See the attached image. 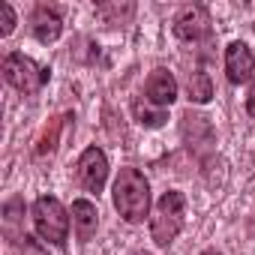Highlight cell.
<instances>
[{"label":"cell","instance_id":"cell-1","mask_svg":"<svg viewBox=\"0 0 255 255\" xmlns=\"http://www.w3.org/2000/svg\"><path fill=\"white\" fill-rule=\"evenodd\" d=\"M111 201H114V210L120 213V219H126L129 225H138L150 216V183L147 177L126 165L117 171L114 177V186H111Z\"/></svg>","mask_w":255,"mask_h":255},{"label":"cell","instance_id":"cell-2","mask_svg":"<svg viewBox=\"0 0 255 255\" xmlns=\"http://www.w3.org/2000/svg\"><path fill=\"white\" fill-rule=\"evenodd\" d=\"M186 222V198L177 189H168L159 195L156 210L150 216V237L156 246H171L177 240V234L183 231Z\"/></svg>","mask_w":255,"mask_h":255},{"label":"cell","instance_id":"cell-3","mask_svg":"<svg viewBox=\"0 0 255 255\" xmlns=\"http://www.w3.org/2000/svg\"><path fill=\"white\" fill-rule=\"evenodd\" d=\"M33 228L39 234V240L51 243V246H63L69 237V210L60 204V198L54 195H39L33 201Z\"/></svg>","mask_w":255,"mask_h":255},{"label":"cell","instance_id":"cell-4","mask_svg":"<svg viewBox=\"0 0 255 255\" xmlns=\"http://www.w3.org/2000/svg\"><path fill=\"white\" fill-rule=\"evenodd\" d=\"M51 78V69L48 66H39L33 57L21 54V51H9L3 57V81L9 87H15L18 93L30 96V93H39Z\"/></svg>","mask_w":255,"mask_h":255},{"label":"cell","instance_id":"cell-5","mask_svg":"<svg viewBox=\"0 0 255 255\" xmlns=\"http://www.w3.org/2000/svg\"><path fill=\"white\" fill-rule=\"evenodd\" d=\"M174 36L180 42H204L213 36V21H210V12L207 6L201 3H186L177 15H174V24H171Z\"/></svg>","mask_w":255,"mask_h":255},{"label":"cell","instance_id":"cell-6","mask_svg":"<svg viewBox=\"0 0 255 255\" xmlns=\"http://www.w3.org/2000/svg\"><path fill=\"white\" fill-rule=\"evenodd\" d=\"M75 177H78V183L87 189V192H102V186H105V180H108V156L93 144V147H87L81 156H78V162H75Z\"/></svg>","mask_w":255,"mask_h":255},{"label":"cell","instance_id":"cell-7","mask_svg":"<svg viewBox=\"0 0 255 255\" xmlns=\"http://www.w3.org/2000/svg\"><path fill=\"white\" fill-rule=\"evenodd\" d=\"M225 78L231 84H246V81L255 78V54L240 39H234L225 48Z\"/></svg>","mask_w":255,"mask_h":255},{"label":"cell","instance_id":"cell-8","mask_svg":"<svg viewBox=\"0 0 255 255\" xmlns=\"http://www.w3.org/2000/svg\"><path fill=\"white\" fill-rule=\"evenodd\" d=\"M30 33H33V39L42 42V45L57 42L60 33H63V18H60V12H57L54 6H48V3H36V9H33V15H30Z\"/></svg>","mask_w":255,"mask_h":255},{"label":"cell","instance_id":"cell-9","mask_svg":"<svg viewBox=\"0 0 255 255\" xmlns=\"http://www.w3.org/2000/svg\"><path fill=\"white\" fill-rule=\"evenodd\" d=\"M144 99L156 108H168L177 99V78L168 69H153L144 84Z\"/></svg>","mask_w":255,"mask_h":255},{"label":"cell","instance_id":"cell-10","mask_svg":"<svg viewBox=\"0 0 255 255\" xmlns=\"http://www.w3.org/2000/svg\"><path fill=\"white\" fill-rule=\"evenodd\" d=\"M72 228H75V237L81 243H87L96 234V228H99V210H96L93 201H87V198H75L72 201Z\"/></svg>","mask_w":255,"mask_h":255},{"label":"cell","instance_id":"cell-11","mask_svg":"<svg viewBox=\"0 0 255 255\" xmlns=\"http://www.w3.org/2000/svg\"><path fill=\"white\" fill-rule=\"evenodd\" d=\"M186 96L195 105H207L213 99V81H210V75L204 69H192L186 75Z\"/></svg>","mask_w":255,"mask_h":255},{"label":"cell","instance_id":"cell-12","mask_svg":"<svg viewBox=\"0 0 255 255\" xmlns=\"http://www.w3.org/2000/svg\"><path fill=\"white\" fill-rule=\"evenodd\" d=\"M132 117H135L141 126H147V129H156V126H162V123L168 120L165 108H156V105H150V102L141 99V96L132 99Z\"/></svg>","mask_w":255,"mask_h":255},{"label":"cell","instance_id":"cell-13","mask_svg":"<svg viewBox=\"0 0 255 255\" xmlns=\"http://www.w3.org/2000/svg\"><path fill=\"white\" fill-rule=\"evenodd\" d=\"M66 120H72L69 114H63V117H54L51 120V126L42 132V138L36 141V147H33V153L36 156H51L54 150H57V138H60V129L66 126Z\"/></svg>","mask_w":255,"mask_h":255},{"label":"cell","instance_id":"cell-14","mask_svg":"<svg viewBox=\"0 0 255 255\" xmlns=\"http://www.w3.org/2000/svg\"><path fill=\"white\" fill-rule=\"evenodd\" d=\"M135 12V6H117V3H105V6H99L96 9V15L105 21V24H123V18H129Z\"/></svg>","mask_w":255,"mask_h":255},{"label":"cell","instance_id":"cell-15","mask_svg":"<svg viewBox=\"0 0 255 255\" xmlns=\"http://www.w3.org/2000/svg\"><path fill=\"white\" fill-rule=\"evenodd\" d=\"M6 255H45V249L33 240V237H18V240H9V252Z\"/></svg>","mask_w":255,"mask_h":255},{"label":"cell","instance_id":"cell-16","mask_svg":"<svg viewBox=\"0 0 255 255\" xmlns=\"http://www.w3.org/2000/svg\"><path fill=\"white\" fill-rule=\"evenodd\" d=\"M18 18H15V9L6 3V0H0V36H9L15 30Z\"/></svg>","mask_w":255,"mask_h":255},{"label":"cell","instance_id":"cell-17","mask_svg":"<svg viewBox=\"0 0 255 255\" xmlns=\"http://www.w3.org/2000/svg\"><path fill=\"white\" fill-rule=\"evenodd\" d=\"M246 114L255 117V78L249 81V93H246Z\"/></svg>","mask_w":255,"mask_h":255},{"label":"cell","instance_id":"cell-18","mask_svg":"<svg viewBox=\"0 0 255 255\" xmlns=\"http://www.w3.org/2000/svg\"><path fill=\"white\" fill-rule=\"evenodd\" d=\"M201 255H222V252H216V249H204Z\"/></svg>","mask_w":255,"mask_h":255},{"label":"cell","instance_id":"cell-19","mask_svg":"<svg viewBox=\"0 0 255 255\" xmlns=\"http://www.w3.org/2000/svg\"><path fill=\"white\" fill-rule=\"evenodd\" d=\"M129 255H147V252H129Z\"/></svg>","mask_w":255,"mask_h":255}]
</instances>
